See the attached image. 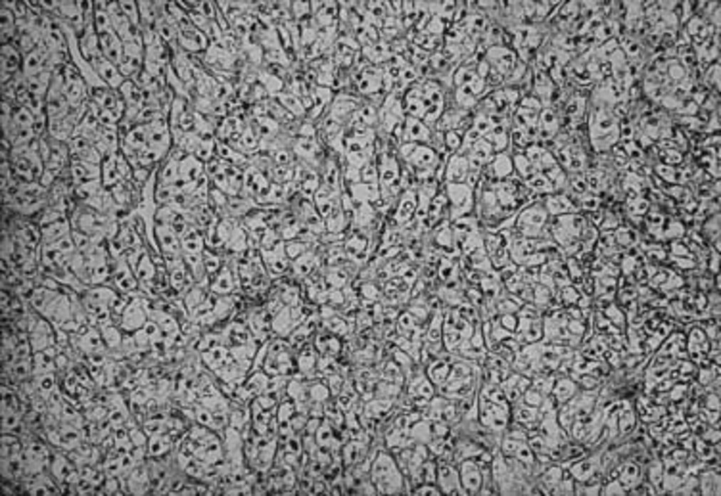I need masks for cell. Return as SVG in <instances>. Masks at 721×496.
<instances>
[{
  "instance_id": "6da1fadb",
  "label": "cell",
  "mask_w": 721,
  "mask_h": 496,
  "mask_svg": "<svg viewBox=\"0 0 721 496\" xmlns=\"http://www.w3.org/2000/svg\"><path fill=\"white\" fill-rule=\"evenodd\" d=\"M368 475H370V481L376 487L378 495H405V492H410L409 483H407L405 473L399 468L398 460L385 448H380L378 454L374 456Z\"/></svg>"
},
{
  "instance_id": "7a4b0ae2",
  "label": "cell",
  "mask_w": 721,
  "mask_h": 496,
  "mask_svg": "<svg viewBox=\"0 0 721 496\" xmlns=\"http://www.w3.org/2000/svg\"><path fill=\"white\" fill-rule=\"evenodd\" d=\"M549 213L543 205V199H535L522 207L517 215V223L512 226V234L522 238H551L549 234Z\"/></svg>"
},
{
  "instance_id": "3957f363",
  "label": "cell",
  "mask_w": 721,
  "mask_h": 496,
  "mask_svg": "<svg viewBox=\"0 0 721 496\" xmlns=\"http://www.w3.org/2000/svg\"><path fill=\"white\" fill-rule=\"evenodd\" d=\"M443 192L449 199V221L472 215L474 204H476V194L472 186H468L465 182H445Z\"/></svg>"
},
{
  "instance_id": "277c9868",
  "label": "cell",
  "mask_w": 721,
  "mask_h": 496,
  "mask_svg": "<svg viewBox=\"0 0 721 496\" xmlns=\"http://www.w3.org/2000/svg\"><path fill=\"white\" fill-rule=\"evenodd\" d=\"M603 448H597L595 453L583 454L581 458L574 460L566 465V470L570 472L576 481H604L603 468H601V458H603Z\"/></svg>"
},
{
  "instance_id": "5b68a950",
  "label": "cell",
  "mask_w": 721,
  "mask_h": 496,
  "mask_svg": "<svg viewBox=\"0 0 721 496\" xmlns=\"http://www.w3.org/2000/svg\"><path fill=\"white\" fill-rule=\"evenodd\" d=\"M27 339H29L33 353L56 347V326L44 317H38L35 320V324L29 328V332H27Z\"/></svg>"
},
{
  "instance_id": "8992f818",
  "label": "cell",
  "mask_w": 721,
  "mask_h": 496,
  "mask_svg": "<svg viewBox=\"0 0 721 496\" xmlns=\"http://www.w3.org/2000/svg\"><path fill=\"white\" fill-rule=\"evenodd\" d=\"M435 483L442 490V495H467V490L460 483L459 468L447 460H437V479Z\"/></svg>"
},
{
  "instance_id": "52a82bcc",
  "label": "cell",
  "mask_w": 721,
  "mask_h": 496,
  "mask_svg": "<svg viewBox=\"0 0 721 496\" xmlns=\"http://www.w3.org/2000/svg\"><path fill=\"white\" fill-rule=\"evenodd\" d=\"M484 58L487 60V63H489V65H492V68L495 69L499 75H503L504 79L509 77L510 71H512V69H514V65L518 63L517 52L510 48V46H504V44L487 48L485 50Z\"/></svg>"
},
{
  "instance_id": "ba28073f",
  "label": "cell",
  "mask_w": 721,
  "mask_h": 496,
  "mask_svg": "<svg viewBox=\"0 0 721 496\" xmlns=\"http://www.w3.org/2000/svg\"><path fill=\"white\" fill-rule=\"evenodd\" d=\"M616 479H618V483L622 485L626 492L629 495L645 479V464L635 458L623 460L622 464L618 465V470H616Z\"/></svg>"
},
{
  "instance_id": "9c48e42d",
  "label": "cell",
  "mask_w": 721,
  "mask_h": 496,
  "mask_svg": "<svg viewBox=\"0 0 721 496\" xmlns=\"http://www.w3.org/2000/svg\"><path fill=\"white\" fill-rule=\"evenodd\" d=\"M457 468H459L460 483H462V487L467 490V495H479L484 475H482V464H479L478 460H462V462L457 464Z\"/></svg>"
},
{
  "instance_id": "30bf717a",
  "label": "cell",
  "mask_w": 721,
  "mask_h": 496,
  "mask_svg": "<svg viewBox=\"0 0 721 496\" xmlns=\"http://www.w3.org/2000/svg\"><path fill=\"white\" fill-rule=\"evenodd\" d=\"M541 199H543V205H545V209H547L549 217H560V215H568V213H579L578 199H574L572 196H568L566 192H553Z\"/></svg>"
},
{
  "instance_id": "8fae6325",
  "label": "cell",
  "mask_w": 721,
  "mask_h": 496,
  "mask_svg": "<svg viewBox=\"0 0 721 496\" xmlns=\"http://www.w3.org/2000/svg\"><path fill=\"white\" fill-rule=\"evenodd\" d=\"M90 68L94 69V73L98 75L100 81L104 83L106 87L113 88V90H119L121 85L127 81L123 75H121V71H119L118 65L110 62V60H106L104 56L96 58L94 62H90Z\"/></svg>"
},
{
  "instance_id": "7c38bea8",
  "label": "cell",
  "mask_w": 721,
  "mask_h": 496,
  "mask_svg": "<svg viewBox=\"0 0 721 496\" xmlns=\"http://www.w3.org/2000/svg\"><path fill=\"white\" fill-rule=\"evenodd\" d=\"M154 236H156L157 248L163 253H182V248H180V236L177 234V230L167 223H160L156 221L154 224Z\"/></svg>"
},
{
  "instance_id": "4fadbf2b",
  "label": "cell",
  "mask_w": 721,
  "mask_h": 496,
  "mask_svg": "<svg viewBox=\"0 0 721 496\" xmlns=\"http://www.w3.org/2000/svg\"><path fill=\"white\" fill-rule=\"evenodd\" d=\"M98 41H100V50H102V56L110 60L115 65H121L123 62V54H125V44L123 41L118 37V33L106 31V33H98Z\"/></svg>"
},
{
  "instance_id": "5bb4252c",
  "label": "cell",
  "mask_w": 721,
  "mask_h": 496,
  "mask_svg": "<svg viewBox=\"0 0 721 496\" xmlns=\"http://www.w3.org/2000/svg\"><path fill=\"white\" fill-rule=\"evenodd\" d=\"M541 416L543 414L539 412V408L529 406V404H526L524 401H517V403L510 404V420L520 423V426L528 429V431L537 429Z\"/></svg>"
},
{
  "instance_id": "9a60e30c",
  "label": "cell",
  "mask_w": 721,
  "mask_h": 496,
  "mask_svg": "<svg viewBox=\"0 0 721 496\" xmlns=\"http://www.w3.org/2000/svg\"><path fill=\"white\" fill-rule=\"evenodd\" d=\"M334 100V90L328 87H317L311 94V106L307 110L305 119H309L313 123H318V119L323 117L324 113L328 112L330 104Z\"/></svg>"
},
{
  "instance_id": "2e32d148",
  "label": "cell",
  "mask_w": 721,
  "mask_h": 496,
  "mask_svg": "<svg viewBox=\"0 0 721 496\" xmlns=\"http://www.w3.org/2000/svg\"><path fill=\"white\" fill-rule=\"evenodd\" d=\"M237 284L238 278L237 274H234V268L230 267V265H223L221 270L209 282V293L212 295H230V293H234V290H237Z\"/></svg>"
},
{
  "instance_id": "e0dca14e",
  "label": "cell",
  "mask_w": 721,
  "mask_h": 496,
  "mask_svg": "<svg viewBox=\"0 0 721 496\" xmlns=\"http://www.w3.org/2000/svg\"><path fill=\"white\" fill-rule=\"evenodd\" d=\"M432 130L428 125L424 123L422 119L405 117L403 121V144L405 142H417V144H430L432 138Z\"/></svg>"
},
{
  "instance_id": "ac0fdd59",
  "label": "cell",
  "mask_w": 721,
  "mask_h": 496,
  "mask_svg": "<svg viewBox=\"0 0 721 496\" xmlns=\"http://www.w3.org/2000/svg\"><path fill=\"white\" fill-rule=\"evenodd\" d=\"M313 345L317 349L318 354H330V357H338L343 351V343L338 335L330 334L326 328H321L313 335Z\"/></svg>"
},
{
  "instance_id": "d6986e66",
  "label": "cell",
  "mask_w": 721,
  "mask_h": 496,
  "mask_svg": "<svg viewBox=\"0 0 721 496\" xmlns=\"http://www.w3.org/2000/svg\"><path fill=\"white\" fill-rule=\"evenodd\" d=\"M69 174H71V180H73V186L83 184V182H90V180H100L102 179V165L71 159Z\"/></svg>"
},
{
  "instance_id": "ffe728a7",
  "label": "cell",
  "mask_w": 721,
  "mask_h": 496,
  "mask_svg": "<svg viewBox=\"0 0 721 496\" xmlns=\"http://www.w3.org/2000/svg\"><path fill=\"white\" fill-rule=\"evenodd\" d=\"M470 171V163L468 157L459 154L449 155L447 163H445V174H443V182H465Z\"/></svg>"
},
{
  "instance_id": "44dd1931",
  "label": "cell",
  "mask_w": 721,
  "mask_h": 496,
  "mask_svg": "<svg viewBox=\"0 0 721 496\" xmlns=\"http://www.w3.org/2000/svg\"><path fill=\"white\" fill-rule=\"evenodd\" d=\"M41 228V243H54L58 240H62L63 236L71 234V221L69 218H60V221H54V223L43 224L38 226Z\"/></svg>"
},
{
  "instance_id": "7402d4cb",
  "label": "cell",
  "mask_w": 721,
  "mask_h": 496,
  "mask_svg": "<svg viewBox=\"0 0 721 496\" xmlns=\"http://www.w3.org/2000/svg\"><path fill=\"white\" fill-rule=\"evenodd\" d=\"M58 347H50L44 349V351H38V353H33V370L37 376L41 374H52L58 372L56 366V357H58Z\"/></svg>"
},
{
  "instance_id": "603a6c76",
  "label": "cell",
  "mask_w": 721,
  "mask_h": 496,
  "mask_svg": "<svg viewBox=\"0 0 721 496\" xmlns=\"http://www.w3.org/2000/svg\"><path fill=\"white\" fill-rule=\"evenodd\" d=\"M698 487H700V495H714L717 496L721 492V481H720V468H702L697 473Z\"/></svg>"
},
{
  "instance_id": "cb8c5ba5",
  "label": "cell",
  "mask_w": 721,
  "mask_h": 496,
  "mask_svg": "<svg viewBox=\"0 0 721 496\" xmlns=\"http://www.w3.org/2000/svg\"><path fill=\"white\" fill-rule=\"evenodd\" d=\"M578 391L579 387L578 384L574 381V378H570V376H556V381H554L551 395H553V399L560 406V404H564L566 401H570Z\"/></svg>"
},
{
  "instance_id": "d4e9b609",
  "label": "cell",
  "mask_w": 721,
  "mask_h": 496,
  "mask_svg": "<svg viewBox=\"0 0 721 496\" xmlns=\"http://www.w3.org/2000/svg\"><path fill=\"white\" fill-rule=\"evenodd\" d=\"M0 18H2V44L14 43L16 37H18V19L14 16V12L8 8L6 2L0 4Z\"/></svg>"
},
{
  "instance_id": "484cf974",
  "label": "cell",
  "mask_w": 721,
  "mask_h": 496,
  "mask_svg": "<svg viewBox=\"0 0 721 496\" xmlns=\"http://www.w3.org/2000/svg\"><path fill=\"white\" fill-rule=\"evenodd\" d=\"M119 94H121V98H123V102L127 104V107H135V110H142L144 107L142 88L138 87L135 81H131V79H127V81L121 85Z\"/></svg>"
},
{
  "instance_id": "4316f807",
  "label": "cell",
  "mask_w": 721,
  "mask_h": 496,
  "mask_svg": "<svg viewBox=\"0 0 721 496\" xmlns=\"http://www.w3.org/2000/svg\"><path fill=\"white\" fill-rule=\"evenodd\" d=\"M276 100H279L280 106L284 107L294 119L301 121V119H305V115H307V107H305L304 102H301L296 94L288 93V90H282V93L276 96Z\"/></svg>"
},
{
  "instance_id": "83f0119b",
  "label": "cell",
  "mask_w": 721,
  "mask_h": 496,
  "mask_svg": "<svg viewBox=\"0 0 721 496\" xmlns=\"http://www.w3.org/2000/svg\"><path fill=\"white\" fill-rule=\"evenodd\" d=\"M616 290H618V282H616V276H610V274H603V276H595L593 278V297L595 299H603V297H614Z\"/></svg>"
},
{
  "instance_id": "f1b7e54d",
  "label": "cell",
  "mask_w": 721,
  "mask_h": 496,
  "mask_svg": "<svg viewBox=\"0 0 721 496\" xmlns=\"http://www.w3.org/2000/svg\"><path fill=\"white\" fill-rule=\"evenodd\" d=\"M118 154L108 155V157H104V162H102V182H104V186L108 190L121 182V174H119L118 169Z\"/></svg>"
},
{
  "instance_id": "f546056e",
  "label": "cell",
  "mask_w": 721,
  "mask_h": 496,
  "mask_svg": "<svg viewBox=\"0 0 721 496\" xmlns=\"http://www.w3.org/2000/svg\"><path fill=\"white\" fill-rule=\"evenodd\" d=\"M318 246V243H317ZM317 246H313V243H307L304 242V240H290V242H284V249H286V255H288V259L294 260V259H298L299 255H304L305 251H309V249L313 248H317Z\"/></svg>"
},
{
  "instance_id": "4dcf8cb0",
  "label": "cell",
  "mask_w": 721,
  "mask_h": 496,
  "mask_svg": "<svg viewBox=\"0 0 721 496\" xmlns=\"http://www.w3.org/2000/svg\"><path fill=\"white\" fill-rule=\"evenodd\" d=\"M360 182L363 184H380L378 179H380V174H378V163H376V155H374L373 159L367 163V165H363V169H360Z\"/></svg>"
},
{
  "instance_id": "1f68e13d",
  "label": "cell",
  "mask_w": 721,
  "mask_h": 496,
  "mask_svg": "<svg viewBox=\"0 0 721 496\" xmlns=\"http://www.w3.org/2000/svg\"><path fill=\"white\" fill-rule=\"evenodd\" d=\"M574 487H576V479H574L572 475H570V472L566 470L562 479L554 485V489L551 495H574Z\"/></svg>"
},
{
  "instance_id": "d6a6232c",
  "label": "cell",
  "mask_w": 721,
  "mask_h": 496,
  "mask_svg": "<svg viewBox=\"0 0 721 496\" xmlns=\"http://www.w3.org/2000/svg\"><path fill=\"white\" fill-rule=\"evenodd\" d=\"M119 8H121V12H123V16L129 21H131L133 25H138V27H142L140 25V12H138V2H127V0H123V2H119Z\"/></svg>"
},
{
  "instance_id": "836d02e7",
  "label": "cell",
  "mask_w": 721,
  "mask_h": 496,
  "mask_svg": "<svg viewBox=\"0 0 721 496\" xmlns=\"http://www.w3.org/2000/svg\"><path fill=\"white\" fill-rule=\"evenodd\" d=\"M460 144H462V134H460L459 130H449V132H445V148H447V152L451 155L457 154L460 148Z\"/></svg>"
},
{
  "instance_id": "e575fe53",
  "label": "cell",
  "mask_w": 721,
  "mask_h": 496,
  "mask_svg": "<svg viewBox=\"0 0 721 496\" xmlns=\"http://www.w3.org/2000/svg\"><path fill=\"white\" fill-rule=\"evenodd\" d=\"M601 495H628L626 489L622 485L618 483V479L610 477L603 481V489H601Z\"/></svg>"
},
{
  "instance_id": "d590c367",
  "label": "cell",
  "mask_w": 721,
  "mask_h": 496,
  "mask_svg": "<svg viewBox=\"0 0 721 496\" xmlns=\"http://www.w3.org/2000/svg\"><path fill=\"white\" fill-rule=\"evenodd\" d=\"M410 495H442L437 483H420L410 490Z\"/></svg>"
}]
</instances>
